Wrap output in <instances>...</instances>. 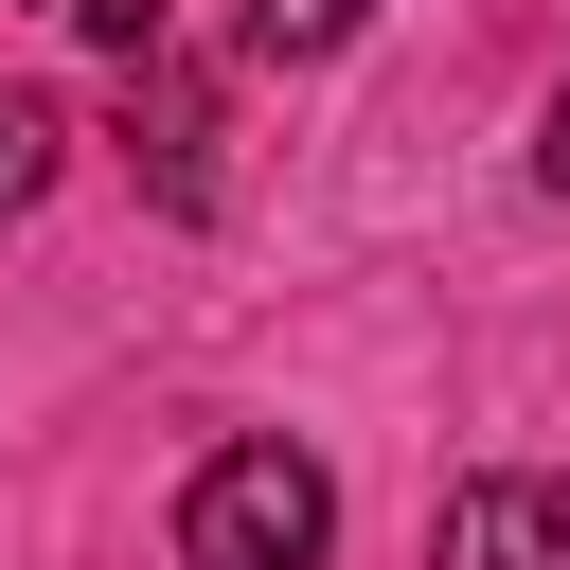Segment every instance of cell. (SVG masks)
<instances>
[{
    "label": "cell",
    "instance_id": "1",
    "mask_svg": "<svg viewBox=\"0 0 570 570\" xmlns=\"http://www.w3.org/2000/svg\"><path fill=\"white\" fill-rule=\"evenodd\" d=\"M338 552V481L303 445H214L178 481V570H321Z\"/></svg>",
    "mask_w": 570,
    "mask_h": 570
},
{
    "label": "cell",
    "instance_id": "2",
    "mask_svg": "<svg viewBox=\"0 0 570 570\" xmlns=\"http://www.w3.org/2000/svg\"><path fill=\"white\" fill-rule=\"evenodd\" d=\"M445 570H570V481H534V463L463 481L445 499Z\"/></svg>",
    "mask_w": 570,
    "mask_h": 570
},
{
    "label": "cell",
    "instance_id": "3",
    "mask_svg": "<svg viewBox=\"0 0 570 570\" xmlns=\"http://www.w3.org/2000/svg\"><path fill=\"white\" fill-rule=\"evenodd\" d=\"M142 160H160V214H214V107H196V71H142Z\"/></svg>",
    "mask_w": 570,
    "mask_h": 570
},
{
    "label": "cell",
    "instance_id": "4",
    "mask_svg": "<svg viewBox=\"0 0 570 570\" xmlns=\"http://www.w3.org/2000/svg\"><path fill=\"white\" fill-rule=\"evenodd\" d=\"M356 18L374 0H249V53L267 71H321V53H356Z\"/></svg>",
    "mask_w": 570,
    "mask_h": 570
},
{
    "label": "cell",
    "instance_id": "5",
    "mask_svg": "<svg viewBox=\"0 0 570 570\" xmlns=\"http://www.w3.org/2000/svg\"><path fill=\"white\" fill-rule=\"evenodd\" d=\"M53 142H71V125H53V89H0V214H36V196H53Z\"/></svg>",
    "mask_w": 570,
    "mask_h": 570
},
{
    "label": "cell",
    "instance_id": "6",
    "mask_svg": "<svg viewBox=\"0 0 570 570\" xmlns=\"http://www.w3.org/2000/svg\"><path fill=\"white\" fill-rule=\"evenodd\" d=\"M71 18H89L107 53H142V71H160V0H71Z\"/></svg>",
    "mask_w": 570,
    "mask_h": 570
},
{
    "label": "cell",
    "instance_id": "7",
    "mask_svg": "<svg viewBox=\"0 0 570 570\" xmlns=\"http://www.w3.org/2000/svg\"><path fill=\"white\" fill-rule=\"evenodd\" d=\"M534 178H552V196H570V89H552V125H534Z\"/></svg>",
    "mask_w": 570,
    "mask_h": 570
}]
</instances>
